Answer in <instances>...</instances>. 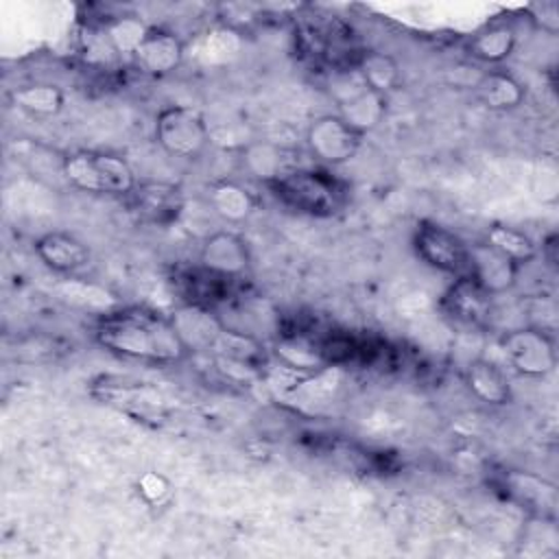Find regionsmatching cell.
I'll return each mask as SVG.
<instances>
[{
  "label": "cell",
  "mask_w": 559,
  "mask_h": 559,
  "mask_svg": "<svg viewBox=\"0 0 559 559\" xmlns=\"http://www.w3.org/2000/svg\"><path fill=\"white\" fill-rule=\"evenodd\" d=\"M129 197L135 212L153 225H168L183 210L181 188L168 181H138Z\"/></svg>",
  "instance_id": "10"
},
{
  "label": "cell",
  "mask_w": 559,
  "mask_h": 559,
  "mask_svg": "<svg viewBox=\"0 0 559 559\" xmlns=\"http://www.w3.org/2000/svg\"><path fill=\"white\" fill-rule=\"evenodd\" d=\"M37 258L52 271L72 275L90 264L87 245L68 231H48L35 240Z\"/></svg>",
  "instance_id": "14"
},
{
  "label": "cell",
  "mask_w": 559,
  "mask_h": 559,
  "mask_svg": "<svg viewBox=\"0 0 559 559\" xmlns=\"http://www.w3.org/2000/svg\"><path fill=\"white\" fill-rule=\"evenodd\" d=\"M515 41H518V33L513 24L507 20H496L474 33L469 41V50L476 59L485 63H500L513 52Z\"/></svg>",
  "instance_id": "16"
},
{
  "label": "cell",
  "mask_w": 559,
  "mask_h": 559,
  "mask_svg": "<svg viewBox=\"0 0 559 559\" xmlns=\"http://www.w3.org/2000/svg\"><path fill=\"white\" fill-rule=\"evenodd\" d=\"M15 103L31 111V114H39V116H52L63 107V92L57 85L50 83H33V85H24L13 94Z\"/></svg>",
  "instance_id": "21"
},
{
  "label": "cell",
  "mask_w": 559,
  "mask_h": 559,
  "mask_svg": "<svg viewBox=\"0 0 559 559\" xmlns=\"http://www.w3.org/2000/svg\"><path fill=\"white\" fill-rule=\"evenodd\" d=\"M354 70L360 74V79L365 81V85L378 94H386L391 90L397 87L400 83V68L395 63L393 57L378 52V50H367L360 52Z\"/></svg>",
  "instance_id": "19"
},
{
  "label": "cell",
  "mask_w": 559,
  "mask_h": 559,
  "mask_svg": "<svg viewBox=\"0 0 559 559\" xmlns=\"http://www.w3.org/2000/svg\"><path fill=\"white\" fill-rule=\"evenodd\" d=\"M155 140L168 155L194 159L207 148L210 129L201 111L186 105H170L155 118Z\"/></svg>",
  "instance_id": "4"
},
{
  "label": "cell",
  "mask_w": 559,
  "mask_h": 559,
  "mask_svg": "<svg viewBox=\"0 0 559 559\" xmlns=\"http://www.w3.org/2000/svg\"><path fill=\"white\" fill-rule=\"evenodd\" d=\"M476 96L487 109L504 111L522 105L524 87L520 81L502 70H489L476 81Z\"/></svg>",
  "instance_id": "17"
},
{
  "label": "cell",
  "mask_w": 559,
  "mask_h": 559,
  "mask_svg": "<svg viewBox=\"0 0 559 559\" xmlns=\"http://www.w3.org/2000/svg\"><path fill=\"white\" fill-rule=\"evenodd\" d=\"M533 11H537L533 15V20L537 22V26L548 33V35H555L557 28H559V7L555 0H548V2H542V4H533Z\"/></svg>",
  "instance_id": "24"
},
{
  "label": "cell",
  "mask_w": 559,
  "mask_h": 559,
  "mask_svg": "<svg viewBox=\"0 0 559 559\" xmlns=\"http://www.w3.org/2000/svg\"><path fill=\"white\" fill-rule=\"evenodd\" d=\"M507 496L531 515L539 520H555L557 513V487L555 483L528 474V472H509L502 480Z\"/></svg>",
  "instance_id": "9"
},
{
  "label": "cell",
  "mask_w": 559,
  "mask_h": 559,
  "mask_svg": "<svg viewBox=\"0 0 559 559\" xmlns=\"http://www.w3.org/2000/svg\"><path fill=\"white\" fill-rule=\"evenodd\" d=\"M487 242L511 258L515 264L528 262L535 255V242L520 229L496 225L487 231Z\"/></svg>",
  "instance_id": "22"
},
{
  "label": "cell",
  "mask_w": 559,
  "mask_h": 559,
  "mask_svg": "<svg viewBox=\"0 0 559 559\" xmlns=\"http://www.w3.org/2000/svg\"><path fill=\"white\" fill-rule=\"evenodd\" d=\"M61 170L70 186L92 194H131L138 186L129 162L107 151L68 153Z\"/></svg>",
  "instance_id": "3"
},
{
  "label": "cell",
  "mask_w": 559,
  "mask_h": 559,
  "mask_svg": "<svg viewBox=\"0 0 559 559\" xmlns=\"http://www.w3.org/2000/svg\"><path fill=\"white\" fill-rule=\"evenodd\" d=\"M131 55L146 74L162 76L173 72L181 63L183 44L175 33L166 28H146L144 37Z\"/></svg>",
  "instance_id": "13"
},
{
  "label": "cell",
  "mask_w": 559,
  "mask_h": 559,
  "mask_svg": "<svg viewBox=\"0 0 559 559\" xmlns=\"http://www.w3.org/2000/svg\"><path fill=\"white\" fill-rule=\"evenodd\" d=\"M518 266L489 242L469 247V277L489 295H500L515 284Z\"/></svg>",
  "instance_id": "11"
},
{
  "label": "cell",
  "mask_w": 559,
  "mask_h": 559,
  "mask_svg": "<svg viewBox=\"0 0 559 559\" xmlns=\"http://www.w3.org/2000/svg\"><path fill=\"white\" fill-rule=\"evenodd\" d=\"M210 203L216 214L231 223L245 221L253 212V197L247 188L234 181L214 183L210 190Z\"/></svg>",
  "instance_id": "20"
},
{
  "label": "cell",
  "mask_w": 559,
  "mask_h": 559,
  "mask_svg": "<svg viewBox=\"0 0 559 559\" xmlns=\"http://www.w3.org/2000/svg\"><path fill=\"white\" fill-rule=\"evenodd\" d=\"M264 183L277 201L317 218L338 214L349 199L347 183L328 168L282 170Z\"/></svg>",
  "instance_id": "2"
},
{
  "label": "cell",
  "mask_w": 559,
  "mask_h": 559,
  "mask_svg": "<svg viewBox=\"0 0 559 559\" xmlns=\"http://www.w3.org/2000/svg\"><path fill=\"white\" fill-rule=\"evenodd\" d=\"M94 338L118 356L155 365L179 362L190 352L173 317L135 306L103 312L96 321Z\"/></svg>",
  "instance_id": "1"
},
{
  "label": "cell",
  "mask_w": 559,
  "mask_h": 559,
  "mask_svg": "<svg viewBox=\"0 0 559 559\" xmlns=\"http://www.w3.org/2000/svg\"><path fill=\"white\" fill-rule=\"evenodd\" d=\"M138 487H140V493H142L148 502H159V500L168 493V489H170L168 480H166L162 474H155V472L144 474V476L140 478Z\"/></svg>",
  "instance_id": "23"
},
{
  "label": "cell",
  "mask_w": 559,
  "mask_h": 559,
  "mask_svg": "<svg viewBox=\"0 0 559 559\" xmlns=\"http://www.w3.org/2000/svg\"><path fill=\"white\" fill-rule=\"evenodd\" d=\"M384 114V96L369 90L365 83L349 92V96L341 98V114L352 127L360 133L371 129Z\"/></svg>",
  "instance_id": "18"
},
{
  "label": "cell",
  "mask_w": 559,
  "mask_h": 559,
  "mask_svg": "<svg viewBox=\"0 0 559 559\" xmlns=\"http://www.w3.org/2000/svg\"><path fill=\"white\" fill-rule=\"evenodd\" d=\"M199 264L216 275L240 280L251 264L247 242L234 231H216L205 238L199 255Z\"/></svg>",
  "instance_id": "8"
},
{
  "label": "cell",
  "mask_w": 559,
  "mask_h": 559,
  "mask_svg": "<svg viewBox=\"0 0 559 559\" xmlns=\"http://www.w3.org/2000/svg\"><path fill=\"white\" fill-rule=\"evenodd\" d=\"M507 362L522 376L542 378L548 376L557 365V349L552 338L542 328L522 325L509 330L500 338Z\"/></svg>",
  "instance_id": "6"
},
{
  "label": "cell",
  "mask_w": 559,
  "mask_h": 559,
  "mask_svg": "<svg viewBox=\"0 0 559 559\" xmlns=\"http://www.w3.org/2000/svg\"><path fill=\"white\" fill-rule=\"evenodd\" d=\"M465 382H467L469 391L487 404L500 406V404H507L511 400L509 378L491 360H485V358L472 360L465 369Z\"/></svg>",
  "instance_id": "15"
},
{
  "label": "cell",
  "mask_w": 559,
  "mask_h": 559,
  "mask_svg": "<svg viewBox=\"0 0 559 559\" xmlns=\"http://www.w3.org/2000/svg\"><path fill=\"white\" fill-rule=\"evenodd\" d=\"M310 153L325 164H345L349 162L362 142V133L352 127L343 116L328 114L317 118L306 133Z\"/></svg>",
  "instance_id": "7"
},
{
  "label": "cell",
  "mask_w": 559,
  "mask_h": 559,
  "mask_svg": "<svg viewBox=\"0 0 559 559\" xmlns=\"http://www.w3.org/2000/svg\"><path fill=\"white\" fill-rule=\"evenodd\" d=\"M415 253L432 269L448 273L452 277H463L469 273V245L452 229L421 221L413 234Z\"/></svg>",
  "instance_id": "5"
},
{
  "label": "cell",
  "mask_w": 559,
  "mask_h": 559,
  "mask_svg": "<svg viewBox=\"0 0 559 559\" xmlns=\"http://www.w3.org/2000/svg\"><path fill=\"white\" fill-rule=\"evenodd\" d=\"M491 297L469 275L454 277V284L443 295V310L463 325L480 328L491 317Z\"/></svg>",
  "instance_id": "12"
}]
</instances>
